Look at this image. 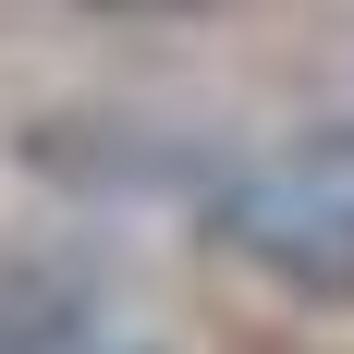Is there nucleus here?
<instances>
[{"mask_svg":"<svg viewBox=\"0 0 354 354\" xmlns=\"http://www.w3.org/2000/svg\"><path fill=\"white\" fill-rule=\"evenodd\" d=\"M208 245L293 306H354V171L342 159H269L208 196Z\"/></svg>","mask_w":354,"mask_h":354,"instance_id":"1","label":"nucleus"},{"mask_svg":"<svg viewBox=\"0 0 354 354\" xmlns=\"http://www.w3.org/2000/svg\"><path fill=\"white\" fill-rule=\"evenodd\" d=\"M73 12H135L147 25V12H208V0H73Z\"/></svg>","mask_w":354,"mask_h":354,"instance_id":"2","label":"nucleus"}]
</instances>
